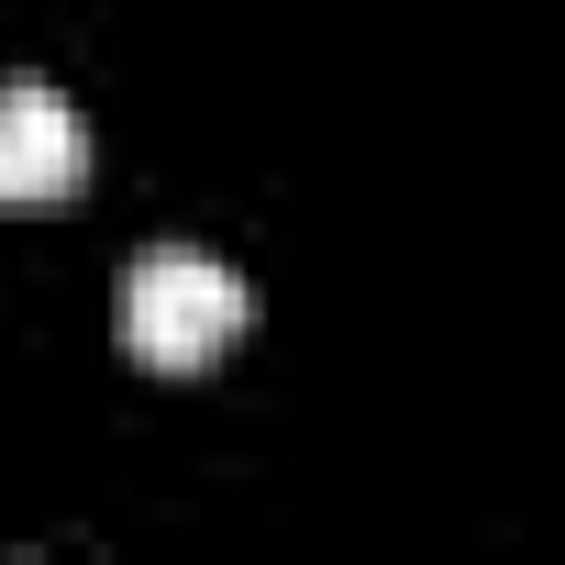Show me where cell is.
Here are the masks:
<instances>
[{"instance_id":"2","label":"cell","mask_w":565,"mask_h":565,"mask_svg":"<svg viewBox=\"0 0 565 565\" xmlns=\"http://www.w3.org/2000/svg\"><path fill=\"white\" fill-rule=\"evenodd\" d=\"M78 189H89V122L56 89L12 78L0 89V211H45V200H78Z\"/></svg>"},{"instance_id":"1","label":"cell","mask_w":565,"mask_h":565,"mask_svg":"<svg viewBox=\"0 0 565 565\" xmlns=\"http://www.w3.org/2000/svg\"><path fill=\"white\" fill-rule=\"evenodd\" d=\"M244 322H255L244 277L211 266L200 244H156V255L122 266V355L156 366V377H200L211 355L244 344Z\"/></svg>"}]
</instances>
